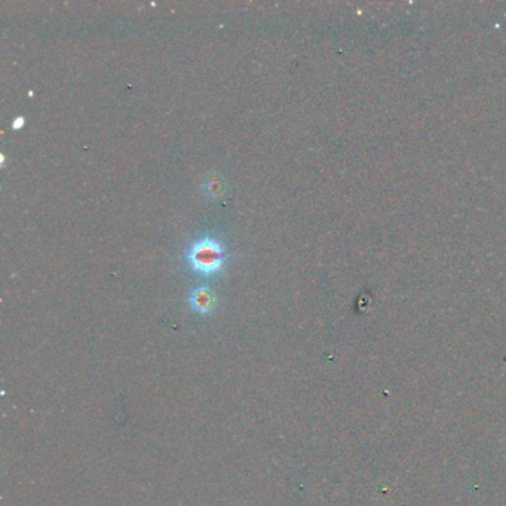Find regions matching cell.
<instances>
[{"instance_id": "2", "label": "cell", "mask_w": 506, "mask_h": 506, "mask_svg": "<svg viewBox=\"0 0 506 506\" xmlns=\"http://www.w3.org/2000/svg\"><path fill=\"white\" fill-rule=\"evenodd\" d=\"M214 302H215L214 294L205 287H199L191 294V305L201 315L210 313L213 310Z\"/></svg>"}, {"instance_id": "1", "label": "cell", "mask_w": 506, "mask_h": 506, "mask_svg": "<svg viewBox=\"0 0 506 506\" xmlns=\"http://www.w3.org/2000/svg\"><path fill=\"white\" fill-rule=\"evenodd\" d=\"M186 260L193 272L199 275H215L226 262L225 247L215 238H201L186 251Z\"/></svg>"}, {"instance_id": "4", "label": "cell", "mask_w": 506, "mask_h": 506, "mask_svg": "<svg viewBox=\"0 0 506 506\" xmlns=\"http://www.w3.org/2000/svg\"><path fill=\"white\" fill-rule=\"evenodd\" d=\"M23 125H24V119H23V118H17V119H15V120L12 122V128L20 130Z\"/></svg>"}, {"instance_id": "3", "label": "cell", "mask_w": 506, "mask_h": 506, "mask_svg": "<svg viewBox=\"0 0 506 506\" xmlns=\"http://www.w3.org/2000/svg\"><path fill=\"white\" fill-rule=\"evenodd\" d=\"M203 192L210 198H217L225 192V183L220 177L207 179L203 183Z\"/></svg>"}]
</instances>
